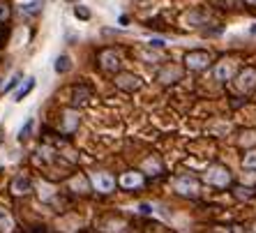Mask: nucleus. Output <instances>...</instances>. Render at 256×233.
<instances>
[{"mask_svg":"<svg viewBox=\"0 0 256 233\" xmlns=\"http://www.w3.org/2000/svg\"><path fill=\"white\" fill-rule=\"evenodd\" d=\"M97 67H100L104 74H111L116 76L118 72H122L120 67H122V56L116 46H104L97 51Z\"/></svg>","mask_w":256,"mask_h":233,"instance_id":"nucleus-3","label":"nucleus"},{"mask_svg":"<svg viewBox=\"0 0 256 233\" xmlns=\"http://www.w3.org/2000/svg\"><path fill=\"white\" fill-rule=\"evenodd\" d=\"M247 233H256V220H254V222H252L250 226H247Z\"/></svg>","mask_w":256,"mask_h":233,"instance_id":"nucleus-35","label":"nucleus"},{"mask_svg":"<svg viewBox=\"0 0 256 233\" xmlns=\"http://www.w3.org/2000/svg\"><path fill=\"white\" fill-rule=\"evenodd\" d=\"M233 88L240 97H250L252 92L256 90V67L247 65L238 72V76L233 78Z\"/></svg>","mask_w":256,"mask_h":233,"instance_id":"nucleus-7","label":"nucleus"},{"mask_svg":"<svg viewBox=\"0 0 256 233\" xmlns=\"http://www.w3.org/2000/svg\"><path fill=\"white\" fill-rule=\"evenodd\" d=\"M252 35H256V26H252Z\"/></svg>","mask_w":256,"mask_h":233,"instance_id":"nucleus-36","label":"nucleus"},{"mask_svg":"<svg viewBox=\"0 0 256 233\" xmlns=\"http://www.w3.org/2000/svg\"><path fill=\"white\" fill-rule=\"evenodd\" d=\"M30 132H32V120H28V122L21 127V132H18V138H21V141H26V138L30 136Z\"/></svg>","mask_w":256,"mask_h":233,"instance_id":"nucleus-30","label":"nucleus"},{"mask_svg":"<svg viewBox=\"0 0 256 233\" xmlns=\"http://www.w3.org/2000/svg\"><path fill=\"white\" fill-rule=\"evenodd\" d=\"M42 5H44V0H32V2H26L21 7V12L28 14V16H37V14L42 12Z\"/></svg>","mask_w":256,"mask_h":233,"instance_id":"nucleus-23","label":"nucleus"},{"mask_svg":"<svg viewBox=\"0 0 256 233\" xmlns=\"http://www.w3.org/2000/svg\"><path fill=\"white\" fill-rule=\"evenodd\" d=\"M10 16H12V7H10V2H7V0H0V24H7Z\"/></svg>","mask_w":256,"mask_h":233,"instance_id":"nucleus-27","label":"nucleus"},{"mask_svg":"<svg viewBox=\"0 0 256 233\" xmlns=\"http://www.w3.org/2000/svg\"><path fill=\"white\" fill-rule=\"evenodd\" d=\"M72 70V58L70 56H58V58H56V72L58 74H67Z\"/></svg>","mask_w":256,"mask_h":233,"instance_id":"nucleus-24","label":"nucleus"},{"mask_svg":"<svg viewBox=\"0 0 256 233\" xmlns=\"http://www.w3.org/2000/svg\"><path fill=\"white\" fill-rule=\"evenodd\" d=\"M78 125H81V111L74 106H67L60 111V122H58V132L62 136L70 138L72 134H76Z\"/></svg>","mask_w":256,"mask_h":233,"instance_id":"nucleus-9","label":"nucleus"},{"mask_svg":"<svg viewBox=\"0 0 256 233\" xmlns=\"http://www.w3.org/2000/svg\"><path fill=\"white\" fill-rule=\"evenodd\" d=\"M138 58L143 60V62H152V65H155V62H162V58H164V56L162 54H157V51H152V48H146V51H141V54H138Z\"/></svg>","mask_w":256,"mask_h":233,"instance_id":"nucleus-25","label":"nucleus"},{"mask_svg":"<svg viewBox=\"0 0 256 233\" xmlns=\"http://www.w3.org/2000/svg\"><path fill=\"white\" fill-rule=\"evenodd\" d=\"M92 100V88L86 84H76L72 88V106L78 108V106H86V104Z\"/></svg>","mask_w":256,"mask_h":233,"instance_id":"nucleus-16","label":"nucleus"},{"mask_svg":"<svg viewBox=\"0 0 256 233\" xmlns=\"http://www.w3.org/2000/svg\"><path fill=\"white\" fill-rule=\"evenodd\" d=\"M148 182V176L143 174L141 168H125L118 176V187L125 192H141Z\"/></svg>","mask_w":256,"mask_h":233,"instance_id":"nucleus-8","label":"nucleus"},{"mask_svg":"<svg viewBox=\"0 0 256 233\" xmlns=\"http://www.w3.org/2000/svg\"><path fill=\"white\" fill-rule=\"evenodd\" d=\"M231 194L233 198H238V201H252V198H256V187H250V185H236L231 187Z\"/></svg>","mask_w":256,"mask_h":233,"instance_id":"nucleus-19","label":"nucleus"},{"mask_svg":"<svg viewBox=\"0 0 256 233\" xmlns=\"http://www.w3.org/2000/svg\"><path fill=\"white\" fill-rule=\"evenodd\" d=\"M5 42H7V28L0 24V46H5Z\"/></svg>","mask_w":256,"mask_h":233,"instance_id":"nucleus-32","label":"nucleus"},{"mask_svg":"<svg viewBox=\"0 0 256 233\" xmlns=\"http://www.w3.org/2000/svg\"><path fill=\"white\" fill-rule=\"evenodd\" d=\"M65 187L70 194H76V196H90L92 194V185H90V176L86 174H72L65 180Z\"/></svg>","mask_w":256,"mask_h":233,"instance_id":"nucleus-11","label":"nucleus"},{"mask_svg":"<svg viewBox=\"0 0 256 233\" xmlns=\"http://www.w3.org/2000/svg\"><path fill=\"white\" fill-rule=\"evenodd\" d=\"M114 86L122 92H138L143 88V78L134 72H118L114 76Z\"/></svg>","mask_w":256,"mask_h":233,"instance_id":"nucleus-12","label":"nucleus"},{"mask_svg":"<svg viewBox=\"0 0 256 233\" xmlns=\"http://www.w3.org/2000/svg\"><path fill=\"white\" fill-rule=\"evenodd\" d=\"M74 16L81 18V21H88L92 14H90V10L86 5H78V2H76V7H74Z\"/></svg>","mask_w":256,"mask_h":233,"instance_id":"nucleus-28","label":"nucleus"},{"mask_svg":"<svg viewBox=\"0 0 256 233\" xmlns=\"http://www.w3.org/2000/svg\"><path fill=\"white\" fill-rule=\"evenodd\" d=\"M236 146H238V148H242L244 152H247V150H252L256 146V130H252V127L240 130L238 136H236Z\"/></svg>","mask_w":256,"mask_h":233,"instance_id":"nucleus-17","label":"nucleus"},{"mask_svg":"<svg viewBox=\"0 0 256 233\" xmlns=\"http://www.w3.org/2000/svg\"><path fill=\"white\" fill-rule=\"evenodd\" d=\"M238 72H240L238 60L233 56H222L212 65V78L217 84H233V78L238 76Z\"/></svg>","mask_w":256,"mask_h":233,"instance_id":"nucleus-4","label":"nucleus"},{"mask_svg":"<svg viewBox=\"0 0 256 233\" xmlns=\"http://www.w3.org/2000/svg\"><path fill=\"white\" fill-rule=\"evenodd\" d=\"M173 192L178 194V196L182 198H198L203 194V180L196 178L194 174H190V171H185V174H178L176 178H173Z\"/></svg>","mask_w":256,"mask_h":233,"instance_id":"nucleus-2","label":"nucleus"},{"mask_svg":"<svg viewBox=\"0 0 256 233\" xmlns=\"http://www.w3.org/2000/svg\"><path fill=\"white\" fill-rule=\"evenodd\" d=\"M212 60H214L212 54L206 51V48H192V51L185 54L182 62H185V70H190V72H203V70H208L210 65H214Z\"/></svg>","mask_w":256,"mask_h":233,"instance_id":"nucleus-6","label":"nucleus"},{"mask_svg":"<svg viewBox=\"0 0 256 233\" xmlns=\"http://www.w3.org/2000/svg\"><path fill=\"white\" fill-rule=\"evenodd\" d=\"M242 5L252 7V10H256V0H242Z\"/></svg>","mask_w":256,"mask_h":233,"instance_id":"nucleus-34","label":"nucleus"},{"mask_svg":"<svg viewBox=\"0 0 256 233\" xmlns=\"http://www.w3.org/2000/svg\"><path fill=\"white\" fill-rule=\"evenodd\" d=\"M32 192H35V182L24 174L14 176L12 182H10V194H12L14 198H26V196H30Z\"/></svg>","mask_w":256,"mask_h":233,"instance_id":"nucleus-13","label":"nucleus"},{"mask_svg":"<svg viewBox=\"0 0 256 233\" xmlns=\"http://www.w3.org/2000/svg\"><path fill=\"white\" fill-rule=\"evenodd\" d=\"M242 168L244 171H252V174H256V148L247 150L242 155Z\"/></svg>","mask_w":256,"mask_h":233,"instance_id":"nucleus-22","label":"nucleus"},{"mask_svg":"<svg viewBox=\"0 0 256 233\" xmlns=\"http://www.w3.org/2000/svg\"><path fill=\"white\" fill-rule=\"evenodd\" d=\"M18 78H21V74H16V76H14V78H12V81H10V84H7V86H5V92H7V90H12V88H14V86H16V84H18Z\"/></svg>","mask_w":256,"mask_h":233,"instance_id":"nucleus-33","label":"nucleus"},{"mask_svg":"<svg viewBox=\"0 0 256 233\" xmlns=\"http://www.w3.org/2000/svg\"><path fill=\"white\" fill-rule=\"evenodd\" d=\"M122 228H125V220H120V217H116V215L100 222V231H104V233H120Z\"/></svg>","mask_w":256,"mask_h":233,"instance_id":"nucleus-18","label":"nucleus"},{"mask_svg":"<svg viewBox=\"0 0 256 233\" xmlns=\"http://www.w3.org/2000/svg\"><path fill=\"white\" fill-rule=\"evenodd\" d=\"M143 233H171V231H168L166 226H162V224H157V222H150V224H146Z\"/></svg>","mask_w":256,"mask_h":233,"instance_id":"nucleus-29","label":"nucleus"},{"mask_svg":"<svg viewBox=\"0 0 256 233\" xmlns=\"http://www.w3.org/2000/svg\"><path fill=\"white\" fill-rule=\"evenodd\" d=\"M164 44H166V42H164L162 37H152V40L148 42V46L150 48H164Z\"/></svg>","mask_w":256,"mask_h":233,"instance_id":"nucleus-31","label":"nucleus"},{"mask_svg":"<svg viewBox=\"0 0 256 233\" xmlns=\"http://www.w3.org/2000/svg\"><path fill=\"white\" fill-rule=\"evenodd\" d=\"M182 76H185V70L180 65H176V62H166V65L160 67V72L155 74V81L160 86H176L182 81Z\"/></svg>","mask_w":256,"mask_h":233,"instance_id":"nucleus-10","label":"nucleus"},{"mask_svg":"<svg viewBox=\"0 0 256 233\" xmlns=\"http://www.w3.org/2000/svg\"><path fill=\"white\" fill-rule=\"evenodd\" d=\"M70 2H76V0H70Z\"/></svg>","mask_w":256,"mask_h":233,"instance_id":"nucleus-37","label":"nucleus"},{"mask_svg":"<svg viewBox=\"0 0 256 233\" xmlns=\"http://www.w3.org/2000/svg\"><path fill=\"white\" fill-rule=\"evenodd\" d=\"M203 185L212 187V190H231L236 182H233V174L231 168L226 166V164H222V162H212V164H208V168L203 171Z\"/></svg>","mask_w":256,"mask_h":233,"instance_id":"nucleus-1","label":"nucleus"},{"mask_svg":"<svg viewBox=\"0 0 256 233\" xmlns=\"http://www.w3.org/2000/svg\"><path fill=\"white\" fill-rule=\"evenodd\" d=\"M90 185H92V192L95 194H102V196H108L114 194L116 187H118V180L111 171H104V168H97L90 174Z\"/></svg>","mask_w":256,"mask_h":233,"instance_id":"nucleus-5","label":"nucleus"},{"mask_svg":"<svg viewBox=\"0 0 256 233\" xmlns=\"http://www.w3.org/2000/svg\"><path fill=\"white\" fill-rule=\"evenodd\" d=\"M37 196L42 198L44 204L48 206H58V196H60V192L58 187L54 185V182H48V180H42V182H37Z\"/></svg>","mask_w":256,"mask_h":233,"instance_id":"nucleus-15","label":"nucleus"},{"mask_svg":"<svg viewBox=\"0 0 256 233\" xmlns=\"http://www.w3.org/2000/svg\"><path fill=\"white\" fill-rule=\"evenodd\" d=\"M210 21L208 12H190L187 14V24L192 26V28H201V26H206Z\"/></svg>","mask_w":256,"mask_h":233,"instance_id":"nucleus-21","label":"nucleus"},{"mask_svg":"<svg viewBox=\"0 0 256 233\" xmlns=\"http://www.w3.org/2000/svg\"><path fill=\"white\" fill-rule=\"evenodd\" d=\"M141 171L148 178H162V176H166V164L162 162L160 155H148L141 162Z\"/></svg>","mask_w":256,"mask_h":233,"instance_id":"nucleus-14","label":"nucleus"},{"mask_svg":"<svg viewBox=\"0 0 256 233\" xmlns=\"http://www.w3.org/2000/svg\"><path fill=\"white\" fill-rule=\"evenodd\" d=\"M0 233H14V217L5 208H0Z\"/></svg>","mask_w":256,"mask_h":233,"instance_id":"nucleus-20","label":"nucleus"},{"mask_svg":"<svg viewBox=\"0 0 256 233\" xmlns=\"http://www.w3.org/2000/svg\"><path fill=\"white\" fill-rule=\"evenodd\" d=\"M32 88H35V78H26V84L16 90V95H14V100H16V102H21V100H24V97L28 95V92H30Z\"/></svg>","mask_w":256,"mask_h":233,"instance_id":"nucleus-26","label":"nucleus"}]
</instances>
